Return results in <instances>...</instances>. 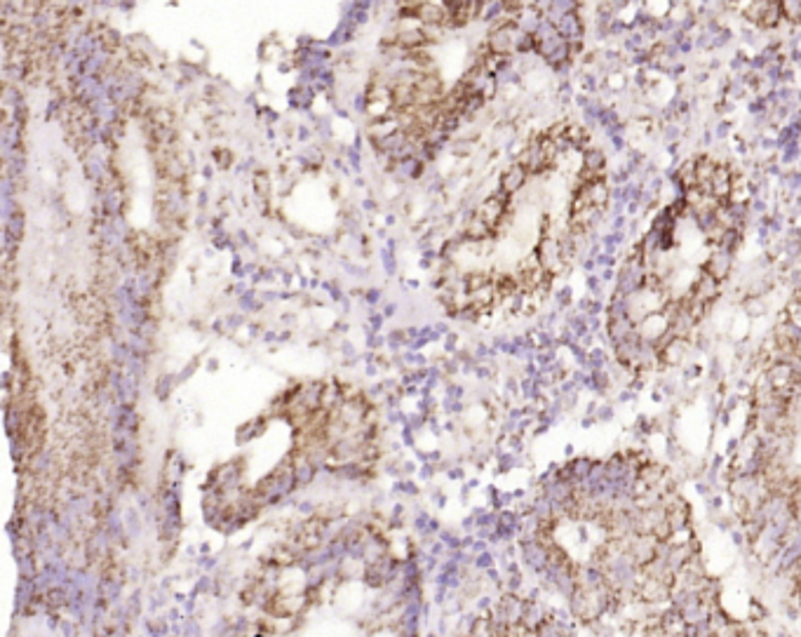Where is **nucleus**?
I'll list each match as a JSON object with an SVG mask.
<instances>
[{"label":"nucleus","instance_id":"3","mask_svg":"<svg viewBox=\"0 0 801 637\" xmlns=\"http://www.w3.org/2000/svg\"><path fill=\"white\" fill-rule=\"evenodd\" d=\"M705 193L712 198H717L719 203L731 200V196H733V169L726 167V165H719Z\"/></svg>","mask_w":801,"mask_h":637},{"label":"nucleus","instance_id":"21","mask_svg":"<svg viewBox=\"0 0 801 637\" xmlns=\"http://www.w3.org/2000/svg\"><path fill=\"white\" fill-rule=\"evenodd\" d=\"M766 616V609L759 604V600H750V618L752 621H759Z\"/></svg>","mask_w":801,"mask_h":637},{"label":"nucleus","instance_id":"20","mask_svg":"<svg viewBox=\"0 0 801 637\" xmlns=\"http://www.w3.org/2000/svg\"><path fill=\"white\" fill-rule=\"evenodd\" d=\"M672 534H675V527L670 525V520H663L660 525H655V529H653V536L658 538L660 543L670 541V538H672Z\"/></svg>","mask_w":801,"mask_h":637},{"label":"nucleus","instance_id":"12","mask_svg":"<svg viewBox=\"0 0 801 637\" xmlns=\"http://www.w3.org/2000/svg\"><path fill=\"white\" fill-rule=\"evenodd\" d=\"M606 156L600 149H585L583 151V169H590V172L604 176L606 174Z\"/></svg>","mask_w":801,"mask_h":637},{"label":"nucleus","instance_id":"10","mask_svg":"<svg viewBox=\"0 0 801 637\" xmlns=\"http://www.w3.org/2000/svg\"><path fill=\"white\" fill-rule=\"evenodd\" d=\"M686 348H689V343H686V338L675 336L672 341H670V343L665 346V348H660V351H658V362H660V365L675 367V365H679V362L684 360Z\"/></svg>","mask_w":801,"mask_h":637},{"label":"nucleus","instance_id":"8","mask_svg":"<svg viewBox=\"0 0 801 637\" xmlns=\"http://www.w3.org/2000/svg\"><path fill=\"white\" fill-rule=\"evenodd\" d=\"M637 480L642 482L646 489H653V487L663 485V482H668L670 480V473H668L665 466H660V463H655V461H649V463H644L642 468L637 471Z\"/></svg>","mask_w":801,"mask_h":637},{"label":"nucleus","instance_id":"7","mask_svg":"<svg viewBox=\"0 0 801 637\" xmlns=\"http://www.w3.org/2000/svg\"><path fill=\"white\" fill-rule=\"evenodd\" d=\"M639 569H642V576L644 578H655V581H663V583H668L670 588H675L677 571L670 567L668 560L655 558L649 564H644V567H639Z\"/></svg>","mask_w":801,"mask_h":637},{"label":"nucleus","instance_id":"17","mask_svg":"<svg viewBox=\"0 0 801 637\" xmlns=\"http://www.w3.org/2000/svg\"><path fill=\"white\" fill-rule=\"evenodd\" d=\"M766 5H768V0H757V3H747V5H745V17H747L750 21L759 24V21H762V17H764V12H766Z\"/></svg>","mask_w":801,"mask_h":637},{"label":"nucleus","instance_id":"19","mask_svg":"<svg viewBox=\"0 0 801 637\" xmlns=\"http://www.w3.org/2000/svg\"><path fill=\"white\" fill-rule=\"evenodd\" d=\"M782 7V19L801 21V0H790V3H780Z\"/></svg>","mask_w":801,"mask_h":637},{"label":"nucleus","instance_id":"22","mask_svg":"<svg viewBox=\"0 0 801 637\" xmlns=\"http://www.w3.org/2000/svg\"><path fill=\"white\" fill-rule=\"evenodd\" d=\"M795 299H799V301H801V282H799V287H797V294H795Z\"/></svg>","mask_w":801,"mask_h":637},{"label":"nucleus","instance_id":"16","mask_svg":"<svg viewBox=\"0 0 801 637\" xmlns=\"http://www.w3.org/2000/svg\"><path fill=\"white\" fill-rule=\"evenodd\" d=\"M740 229H726V233H724V238L719 240V245H717V249H724V252H728V254H733L735 249H738V245H740Z\"/></svg>","mask_w":801,"mask_h":637},{"label":"nucleus","instance_id":"1","mask_svg":"<svg viewBox=\"0 0 801 637\" xmlns=\"http://www.w3.org/2000/svg\"><path fill=\"white\" fill-rule=\"evenodd\" d=\"M670 595H672V588L663 581H655V578H644L639 583V602L649 604V607H670Z\"/></svg>","mask_w":801,"mask_h":637},{"label":"nucleus","instance_id":"2","mask_svg":"<svg viewBox=\"0 0 801 637\" xmlns=\"http://www.w3.org/2000/svg\"><path fill=\"white\" fill-rule=\"evenodd\" d=\"M658 543L660 541L653 534H649V536L635 534L633 538H630V551H628V555L635 560L637 567H644V564H649L651 560H655V551H658Z\"/></svg>","mask_w":801,"mask_h":637},{"label":"nucleus","instance_id":"15","mask_svg":"<svg viewBox=\"0 0 801 637\" xmlns=\"http://www.w3.org/2000/svg\"><path fill=\"white\" fill-rule=\"evenodd\" d=\"M780 19H782V7H780V3H773V0H768L766 12H764L762 21H759V26H762V29H775L780 24Z\"/></svg>","mask_w":801,"mask_h":637},{"label":"nucleus","instance_id":"14","mask_svg":"<svg viewBox=\"0 0 801 637\" xmlns=\"http://www.w3.org/2000/svg\"><path fill=\"white\" fill-rule=\"evenodd\" d=\"M590 196H593V205L600 209V212H604V207H606V203H609V198H611V189L606 186L604 179L602 181H595V184H590Z\"/></svg>","mask_w":801,"mask_h":637},{"label":"nucleus","instance_id":"13","mask_svg":"<svg viewBox=\"0 0 801 637\" xmlns=\"http://www.w3.org/2000/svg\"><path fill=\"white\" fill-rule=\"evenodd\" d=\"M677 181H679V186L684 189V193L691 191V189H698V176H695V160H686V163L679 165V169H677Z\"/></svg>","mask_w":801,"mask_h":637},{"label":"nucleus","instance_id":"4","mask_svg":"<svg viewBox=\"0 0 801 637\" xmlns=\"http://www.w3.org/2000/svg\"><path fill=\"white\" fill-rule=\"evenodd\" d=\"M719 292H722V282L715 280L712 276H707V273H700V276L695 278V282H693L689 296H691V299H695V301L710 306L719 296Z\"/></svg>","mask_w":801,"mask_h":637},{"label":"nucleus","instance_id":"11","mask_svg":"<svg viewBox=\"0 0 801 637\" xmlns=\"http://www.w3.org/2000/svg\"><path fill=\"white\" fill-rule=\"evenodd\" d=\"M717 167H719V163H715V160H712L710 156L695 158V176H698V189L707 191L712 176H715V172H717Z\"/></svg>","mask_w":801,"mask_h":637},{"label":"nucleus","instance_id":"9","mask_svg":"<svg viewBox=\"0 0 801 637\" xmlns=\"http://www.w3.org/2000/svg\"><path fill=\"white\" fill-rule=\"evenodd\" d=\"M527 176H529V169L524 165H510L503 176H500V191L508 193V196H513V193L520 191L524 184H527Z\"/></svg>","mask_w":801,"mask_h":637},{"label":"nucleus","instance_id":"5","mask_svg":"<svg viewBox=\"0 0 801 637\" xmlns=\"http://www.w3.org/2000/svg\"><path fill=\"white\" fill-rule=\"evenodd\" d=\"M731 266H733V254L724 252V249H715V252L707 256L705 266H702V273H707V276L722 282L728 278V273H731Z\"/></svg>","mask_w":801,"mask_h":637},{"label":"nucleus","instance_id":"18","mask_svg":"<svg viewBox=\"0 0 801 637\" xmlns=\"http://www.w3.org/2000/svg\"><path fill=\"white\" fill-rule=\"evenodd\" d=\"M785 322H790V325L801 329V301L799 299H792L787 304V309H785Z\"/></svg>","mask_w":801,"mask_h":637},{"label":"nucleus","instance_id":"6","mask_svg":"<svg viewBox=\"0 0 801 637\" xmlns=\"http://www.w3.org/2000/svg\"><path fill=\"white\" fill-rule=\"evenodd\" d=\"M766 381L771 383L773 391H787L795 386V367L787 365V362H775V365L768 367Z\"/></svg>","mask_w":801,"mask_h":637}]
</instances>
